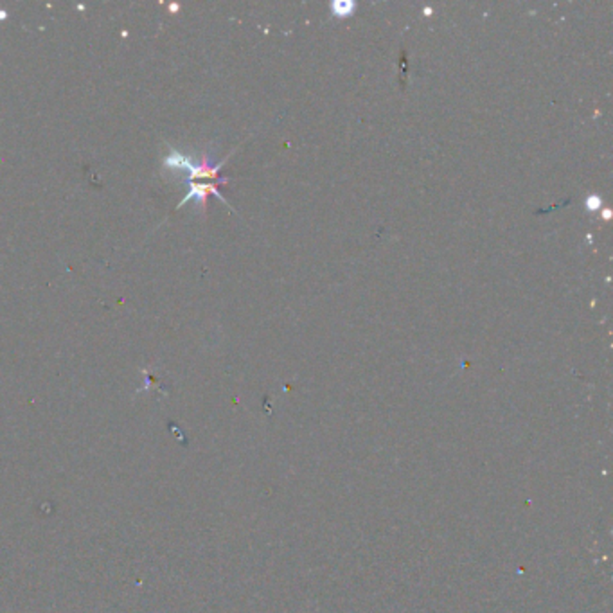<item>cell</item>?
Segmentation results:
<instances>
[{"label":"cell","instance_id":"6da1fadb","mask_svg":"<svg viewBox=\"0 0 613 613\" xmlns=\"http://www.w3.org/2000/svg\"><path fill=\"white\" fill-rule=\"evenodd\" d=\"M331 8H333V15H335V17L344 18L353 13L354 9H356V4H353V2H333Z\"/></svg>","mask_w":613,"mask_h":613},{"label":"cell","instance_id":"7a4b0ae2","mask_svg":"<svg viewBox=\"0 0 613 613\" xmlns=\"http://www.w3.org/2000/svg\"><path fill=\"white\" fill-rule=\"evenodd\" d=\"M585 205H587L588 211H597V209H601L603 202H601L599 196H590V198H587Z\"/></svg>","mask_w":613,"mask_h":613}]
</instances>
